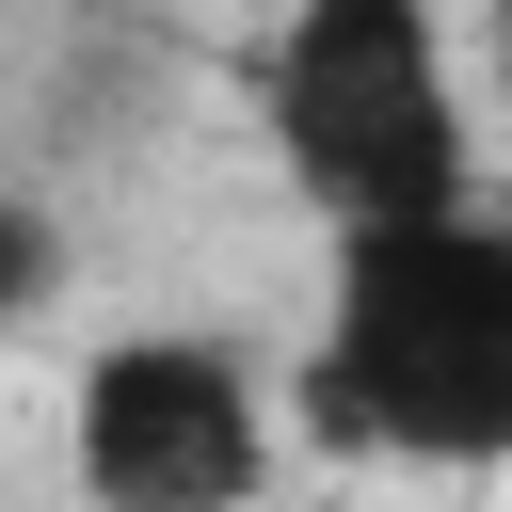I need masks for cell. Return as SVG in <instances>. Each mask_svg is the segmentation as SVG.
Returning <instances> with one entry per match:
<instances>
[{
  "label": "cell",
  "instance_id": "obj_1",
  "mask_svg": "<svg viewBox=\"0 0 512 512\" xmlns=\"http://www.w3.org/2000/svg\"><path fill=\"white\" fill-rule=\"evenodd\" d=\"M304 432L352 464H512V208L336 240L304 320Z\"/></svg>",
  "mask_w": 512,
  "mask_h": 512
},
{
  "label": "cell",
  "instance_id": "obj_2",
  "mask_svg": "<svg viewBox=\"0 0 512 512\" xmlns=\"http://www.w3.org/2000/svg\"><path fill=\"white\" fill-rule=\"evenodd\" d=\"M256 112H272L288 192H304L336 240L480 208V160H464V48H448L432 0H304V16H272Z\"/></svg>",
  "mask_w": 512,
  "mask_h": 512
},
{
  "label": "cell",
  "instance_id": "obj_3",
  "mask_svg": "<svg viewBox=\"0 0 512 512\" xmlns=\"http://www.w3.org/2000/svg\"><path fill=\"white\" fill-rule=\"evenodd\" d=\"M64 464L96 512H256L272 384H256V352H224L192 320H128L64 384Z\"/></svg>",
  "mask_w": 512,
  "mask_h": 512
},
{
  "label": "cell",
  "instance_id": "obj_4",
  "mask_svg": "<svg viewBox=\"0 0 512 512\" xmlns=\"http://www.w3.org/2000/svg\"><path fill=\"white\" fill-rule=\"evenodd\" d=\"M48 272H64L48 192H0V320H32V304H48Z\"/></svg>",
  "mask_w": 512,
  "mask_h": 512
},
{
  "label": "cell",
  "instance_id": "obj_5",
  "mask_svg": "<svg viewBox=\"0 0 512 512\" xmlns=\"http://www.w3.org/2000/svg\"><path fill=\"white\" fill-rule=\"evenodd\" d=\"M480 80H496V96H512V0H496V32H480Z\"/></svg>",
  "mask_w": 512,
  "mask_h": 512
}]
</instances>
